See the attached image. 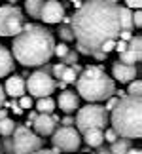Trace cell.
Returning a JSON list of instances; mask_svg holds the SVG:
<instances>
[{
	"instance_id": "cell-1",
	"label": "cell",
	"mask_w": 142,
	"mask_h": 154,
	"mask_svg": "<svg viewBox=\"0 0 142 154\" xmlns=\"http://www.w3.org/2000/svg\"><path fill=\"white\" fill-rule=\"evenodd\" d=\"M120 6L110 0H84V4L70 17V27L78 51L84 55H97L106 40H117L120 32Z\"/></svg>"
},
{
	"instance_id": "cell-2",
	"label": "cell",
	"mask_w": 142,
	"mask_h": 154,
	"mask_svg": "<svg viewBox=\"0 0 142 154\" xmlns=\"http://www.w3.org/2000/svg\"><path fill=\"white\" fill-rule=\"evenodd\" d=\"M55 36L49 29L25 23L19 34L13 36L11 55L23 67H40L53 57Z\"/></svg>"
},
{
	"instance_id": "cell-3",
	"label": "cell",
	"mask_w": 142,
	"mask_h": 154,
	"mask_svg": "<svg viewBox=\"0 0 142 154\" xmlns=\"http://www.w3.org/2000/svg\"><path fill=\"white\" fill-rule=\"evenodd\" d=\"M108 122L112 129L123 139H140L142 135V101L140 97L123 95L120 97L116 109L110 110Z\"/></svg>"
},
{
	"instance_id": "cell-4",
	"label": "cell",
	"mask_w": 142,
	"mask_h": 154,
	"mask_svg": "<svg viewBox=\"0 0 142 154\" xmlns=\"http://www.w3.org/2000/svg\"><path fill=\"white\" fill-rule=\"evenodd\" d=\"M116 91V82L106 74V70L97 65L81 69L76 78V93L78 97L85 99L87 103H100L106 101Z\"/></svg>"
},
{
	"instance_id": "cell-5",
	"label": "cell",
	"mask_w": 142,
	"mask_h": 154,
	"mask_svg": "<svg viewBox=\"0 0 142 154\" xmlns=\"http://www.w3.org/2000/svg\"><path fill=\"white\" fill-rule=\"evenodd\" d=\"M74 124L80 135L87 129H104L108 124V112L99 103H87L85 106H80L76 110Z\"/></svg>"
},
{
	"instance_id": "cell-6",
	"label": "cell",
	"mask_w": 142,
	"mask_h": 154,
	"mask_svg": "<svg viewBox=\"0 0 142 154\" xmlns=\"http://www.w3.org/2000/svg\"><path fill=\"white\" fill-rule=\"evenodd\" d=\"M11 141H13V154H32L44 149V139L23 124H15Z\"/></svg>"
},
{
	"instance_id": "cell-7",
	"label": "cell",
	"mask_w": 142,
	"mask_h": 154,
	"mask_svg": "<svg viewBox=\"0 0 142 154\" xmlns=\"http://www.w3.org/2000/svg\"><path fill=\"white\" fill-rule=\"evenodd\" d=\"M25 27V15H23L21 8L11 4L0 6V36H11L21 32Z\"/></svg>"
},
{
	"instance_id": "cell-8",
	"label": "cell",
	"mask_w": 142,
	"mask_h": 154,
	"mask_svg": "<svg viewBox=\"0 0 142 154\" xmlns=\"http://www.w3.org/2000/svg\"><path fill=\"white\" fill-rule=\"evenodd\" d=\"M51 145L59 152H78L81 146V135L74 126H59L51 133Z\"/></svg>"
},
{
	"instance_id": "cell-9",
	"label": "cell",
	"mask_w": 142,
	"mask_h": 154,
	"mask_svg": "<svg viewBox=\"0 0 142 154\" xmlns=\"http://www.w3.org/2000/svg\"><path fill=\"white\" fill-rule=\"evenodd\" d=\"M25 88L31 97H51V93L57 88V82L47 70H34L28 76V80H25Z\"/></svg>"
},
{
	"instance_id": "cell-10",
	"label": "cell",
	"mask_w": 142,
	"mask_h": 154,
	"mask_svg": "<svg viewBox=\"0 0 142 154\" xmlns=\"http://www.w3.org/2000/svg\"><path fill=\"white\" fill-rule=\"evenodd\" d=\"M63 17H64V6L59 0H44L38 19H42L47 25H59Z\"/></svg>"
},
{
	"instance_id": "cell-11",
	"label": "cell",
	"mask_w": 142,
	"mask_h": 154,
	"mask_svg": "<svg viewBox=\"0 0 142 154\" xmlns=\"http://www.w3.org/2000/svg\"><path fill=\"white\" fill-rule=\"evenodd\" d=\"M112 78H114V82H120V84H129L131 80L137 78V69H135V65H125L116 61L112 65Z\"/></svg>"
},
{
	"instance_id": "cell-12",
	"label": "cell",
	"mask_w": 142,
	"mask_h": 154,
	"mask_svg": "<svg viewBox=\"0 0 142 154\" xmlns=\"http://www.w3.org/2000/svg\"><path fill=\"white\" fill-rule=\"evenodd\" d=\"M55 105L64 114H74V112L80 109V97H78V93L64 90V91L59 93V99L55 101Z\"/></svg>"
},
{
	"instance_id": "cell-13",
	"label": "cell",
	"mask_w": 142,
	"mask_h": 154,
	"mask_svg": "<svg viewBox=\"0 0 142 154\" xmlns=\"http://www.w3.org/2000/svg\"><path fill=\"white\" fill-rule=\"evenodd\" d=\"M2 88H4V93L8 97H11V99H19L21 95H25V93H27L25 78H23V76H17V74L10 76Z\"/></svg>"
},
{
	"instance_id": "cell-14",
	"label": "cell",
	"mask_w": 142,
	"mask_h": 154,
	"mask_svg": "<svg viewBox=\"0 0 142 154\" xmlns=\"http://www.w3.org/2000/svg\"><path fill=\"white\" fill-rule=\"evenodd\" d=\"M31 128H34V133L40 135V137H47V135H51L55 131L57 124L51 120V114H36Z\"/></svg>"
},
{
	"instance_id": "cell-15",
	"label": "cell",
	"mask_w": 142,
	"mask_h": 154,
	"mask_svg": "<svg viewBox=\"0 0 142 154\" xmlns=\"http://www.w3.org/2000/svg\"><path fill=\"white\" fill-rule=\"evenodd\" d=\"M15 69V59L6 46H0V78L10 76Z\"/></svg>"
},
{
	"instance_id": "cell-16",
	"label": "cell",
	"mask_w": 142,
	"mask_h": 154,
	"mask_svg": "<svg viewBox=\"0 0 142 154\" xmlns=\"http://www.w3.org/2000/svg\"><path fill=\"white\" fill-rule=\"evenodd\" d=\"M81 135H84L81 139L85 141V145L89 146V149H97V146L104 145V135H102V129H87V131H84Z\"/></svg>"
},
{
	"instance_id": "cell-17",
	"label": "cell",
	"mask_w": 142,
	"mask_h": 154,
	"mask_svg": "<svg viewBox=\"0 0 142 154\" xmlns=\"http://www.w3.org/2000/svg\"><path fill=\"white\" fill-rule=\"evenodd\" d=\"M120 15V31H133V10H129L127 6H120L117 10Z\"/></svg>"
},
{
	"instance_id": "cell-18",
	"label": "cell",
	"mask_w": 142,
	"mask_h": 154,
	"mask_svg": "<svg viewBox=\"0 0 142 154\" xmlns=\"http://www.w3.org/2000/svg\"><path fill=\"white\" fill-rule=\"evenodd\" d=\"M131 149H133L131 139H123V137H117L114 143L110 145V152L112 154H129Z\"/></svg>"
},
{
	"instance_id": "cell-19",
	"label": "cell",
	"mask_w": 142,
	"mask_h": 154,
	"mask_svg": "<svg viewBox=\"0 0 142 154\" xmlns=\"http://www.w3.org/2000/svg\"><path fill=\"white\" fill-rule=\"evenodd\" d=\"M55 106L57 105L51 97H40L34 105V109H36L38 114H51V112H55Z\"/></svg>"
},
{
	"instance_id": "cell-20",
	"label": "cell",
	"mask_w": 142,
	"mask_h": 154,
	"mask_svg": "<svg viewBox=\"0 0 142 154\" xmlns=\"http://www.w3.org/2000/svg\"><path fill=\"white\" fill-rule=\"evenodd\" d=\"M42 4H44V0H25V11L32 17V19H38Z\"/></svg>"
},
{
	"instance_id": "cell-21",
	"label": "cell",
	"mask_w": 142,
	"mask_h": 154,
	"mask_svg": "<svg viewBox=\"0 0 142 154\" xmlns=\"http://www.w3.org/2000/svg\"><path fill=\"white\" fill-rule=\"evenodd\" d=\"M13 129H15V122L11 120V118H4V120H0V135L2 137H10L11 133H13Z\"/></svg>"
},
{
	"instance_id": "cell-22",
	"label": "cell",
	"mask_w": 142,
	"mask_h": 154,
	"mask_svg": "<svg viewBox=\"0 0 142 154\" xmlns=\"http://www.w3.org/2000/svg\"><path fill=\"white\" fill-rule=\"evenodd\" d=\"M127 48L131 50L138 59H142V38L140 36H131V40L127 42Z\"/></svg>"
},
{
	"instance_id": "cell-23",
	"label": "cell",
	"mask_w": 142,
	"mask_h": 154,
	"mask_svg": "<svg viewBox=\"0 0 142 154\" xmlns=\"http://www.w3.org/2000/svg\"><path fill=\"white\" fill-rule=\"evenodd\" d=\"M127 95H133V97H140V93H142V82L138 80V78H135V80H131L127 84Z\"/></svg>"
},
{
	"instance_id": "cell-24",
	"label": "cell",
	"mask_w": 142,
	"mask_h": 154,
	"mask_svg": "<svg viewBox=\"0 0 142 154\" xmlns=\"http://www.w3.org/2000/svg\"><path fill=\"white\" fill-rule=\"evenodd\" d=\"M59 38L63 42H72L74 40V32H72V27L70 25H59Z\"/></svg>"
},
{
	"instance_id": "cell-25",
	"label": "cell",
	"mask_w": 142,
	"mask_h": 154,
	"mask_svg": "<svg viewBox=\"0 0 142 154\" xmlns=\"http://www.w3.org/2000/svg\"><path fill=\"white\" fill-rule=\"evenodd\" d=\"M76 78H78V72H76L72 67H64V70H63V74H61L59 80L64 82V84H74Z\"/></svg>"
},
{
	"instance_id": "cell-26",
	"label": "cell",
	"mask_w": 142,
	"mask_h": 154,
	"mask_svg": "<svg viewBox=\"0 0 142 154\" xmlns=\"http://www.w3.org/2000/svg\"><path fill=\"white\" fill-rule=\"evenodd\" d=\"M140 61V59L137 57V55H135V53L131 51V50H125V51H121L120 53V63H125V65H133V63H138Z\"/></svg>"
},
{
	"instance_id": "cell-27",
	"label": "cell",
	"mask_w": 142,
	"mask_h": 154,
	"mask_svg": "<svg viewBox=\"0 0 142 154\" xmlns=\"http://www.w3.org/2000/svg\"><path fill=\"white\" fill-rule=\"evenodd\" d=\"M70 51V48H68V44L67 42H55V46H53V55H57V57H64V55H67V53Z\"/></svg>"
},
{
	"instance_id": "cell-28",
	"label": "cell",
	"mask_w": 142,
	"mask_h": 154,
	"mask_svg": "<svg viewBox=\"0 0 142 154\" xmlns=\"http://www.w3.org/2000/svg\"><path fill=\"white\" fill-rule=\"evenodd\" d=\"M17 105H19L23 110H31L34 103H32V97H31V95H27V93H25V95H21L19 99H17Z\"/></svg>"
},
{
	"instance_id": "cell-29",
	"label": "cell",
	"mask_w": 142,
	"mask_h": 154,
	"mask_svg": "<svg viewBox=\"0 0 142 154\" xmlns=\"http://www.w3.org/2000/svg\"><path fill=\"white\" fill-rule=\"evenodd\" d=\"M0 146H2V154H13V141H11V135L10 137H4L0 141Z\"/></svg>"
},
{
	"instance_id": "cell-30",
	"label": "cell",
	"mask_w": 142,
	"mask_h": 154,
	"mask_svg": "<svg viewBox=\"0 0 142 154\" xmlns=\"http://www.w3.org/2000/svg\"><path fill=\"white\" fill-rule=\"evenodd\" d=\"M61 63H63V65H67V67H68V65H74V63H78V51L70 50V51L67 53V55H64V57L61 59Z\"/></svg>"
},
{
	"instance_id": "cell-31",
	"label": "cell",
	"mask_w": 142,
	"mask_h": 154,
	"mask_svg": "<svg viewBox=\"0 0 142 154\" xmlns=\"http://www.w3.org/2000/svg\"><path fill=\"white\" fill-rule=\"evenodd\" d=\"M117 101H120V97H117L116 93H114V95H110V97L104 101V110H106V112L114 110V109H116V105H117Z\"/></svg>"
},
{
	"instance_id": "cell-32",
	"label": "cell",
	"mask_w": 142,
	"mask_h": 154,
	"mask_svg": "<svg viewBox=\"0 0 142 154\" xmlns=\"http://www.w3.org/2000/svg\"><path fill=\"white\" fill-rule=\"evenodd\" d=\"M102 135H104V143H114V141L117 139V137H120V135H117L116 131H114V129H112V128H108V129H102Z\"/></svg>"
},
{
	"instance_id": "cell-33",
	"label": "cell",
	"mask_w": 142,
	"mask_h": 154,
	"mask_svg": "<svg viewBox=\"0 0 142 154\" xmlns=\"http://www.w3.org/2000/svg\"><path fill=\"white\" fill-rule=\"evenodd\" d=\"M4 106H10V110L13 112L15 116H21L23 112H25V110H23L19 105H17V99H13V101H11V103H4Z\"/></svg>"
},
{
	"instance_id": "cell-34",
	"label": "cell",
	"mask_w": 142,
	"mask_h": 154,
	"mask_svg": "<svg viewBox=\"0 0 142 154\" xmlns=\"http://www.w3.org/2000/svg\"><path fill=\"white\" fill-rule=\"evenodd\" d=\"M64 67H67V65H63V63L53 65V67H51V76H53V78H61V74H63Z\"/></svg>"
},
{
	"instance_id": "cell-35",
	"label": "cell",
	"mask_w": 142,
	"mask_h": 154,
	"mask_svg": "<svg viewBox=\"0 0 142 154\" xmlns=\"http://www.w3.org/2000/svg\"><path fill=\"white\" fill-rule=\"evenodd\" d=\"M133 27H137V29L142 27V11H140V8L133 11Z\"/></svg>"
},
{
	"instance_id": "cell-36",
	"label": "cell",
	"mask_w": 142,
	"mask_h": 154,
	"mask_svg": "<svg viewBox=\"0 0 142 154\" xmlns=\"http://www.w3.org/2000/svg\"><path fill=\"white\" fill-rule=\"evenodd\" d=\"M61 126H74V114H64L63 120H59Z\"/></svg>"
},
{
	"instance_id": "cell-37",
	"label": "cell",
	"mask_w": 142,
	"mask_h": 154,
	"mask_svg": "<svg viewBox=\"0 0 142 154\" xmlns=\"http://www.w3.org/2000/svg\"><path fill=\"white\" fill-rule=\"evenodd\" d=\"M125 6L129 10H138L142 6V0H125Z\"/></svg>"
},
{
	"instance_id": "cell-38",
	"label": "cell",
	"mask_w": 142,
	"mask_h": 154,
	"mask_svg": "<svg viewBox=\"0 0 142 154\" xmlns=\"http://www.w3.org/2000/svg\"><path fill=\"white\" fill-rule=\"evenodd\" d=\"M114 50H116L117 53L125 51V50H127V42H123V40H116V46H114Z\"/></svg>"
},
{
	"instance_id": "cell-39",
	"label": "cell",
	"mask_w": 142,
	"mask_h": 154,
	"mask_svg": "<svg viewBox=\"0 0 142 154\" xmlns=\"http://www.w3.org/2000/svg\"><path fill=\"white\" fill-rule=\"evenodd\" d=\"M32 154H61V152H59V150H55V149H40V150L32 152Z\"/></svg>"
},
{
	"instance_id": "cell-40",
	"label": "cell",
	"mask_w": 142,
	"mask_h": 154,
	"mask_svg": "<svg viewBox=\"0 0 142 154\" xmlns=\"http://www.w3.org/2000/svg\"><path fill=\"white\" fill-rule=\"evenodd\" d=\"M97 154H112L110 152V146H104V145L97 146Z\"/></svg>"
},
{
	"instance_id": "cell-41",
	"label": "cell",
	"mask_w": 142,
	"mask_h": 154,
	"mask_svg": "<svg viewBox=\"0 0 142 154\" xmlns=\"http://www.w3.org/2000/svg\"><path fill=\"white\" fill-rule=\"evenodd\" d=\"M4 103H6V93H4L2 84H0V106H4Z\"/></svg>"
},
{
	"instance_id": "cell-42",
	"label": "cell",
	"mask_w": 142,
	"mask_h": 154,
	"mask_svg": "<svg viewBox=\"0 0 142 154\" xmlns=\"http://www.w3.org/2000/svg\"><path fill=\"white\" fill-rule=\"evenodd\" d=\"M8 116H10L8 109H4V106H0V120H4V118H8Z\"/></svg>"
},
{
	"instance_id": "cell-43",
	"label": "cell",
	"mask_w": 142,
	"mask_h": 154,
	"mask_svg": "<svg viewBox=\"0 0 142 154\" xmlns=\"http://www.w3.org/2000/svg\"><path fill=\"white\" fill-rule=\"evenodd\" d=\"M70 2H72V6H74V8H76V10H78V8H80V6H81V4H84V0H70Z\"/></svg>"
},
{
	"instance_id": "cell-44",
	"label": "cell",
	"mask_w": 142,
	"mask_h": 154,
	"mask_svg": "<svg viewBox=\"0 0 142 154\" xmlns=\"http://www.w3.org/2000/svg\"><path fill=\"white\" fill-rule=\"evenodd\" d=\"M129 154H142V150L140 149H131V150H129Z\"/></svg>"
},
{
	"instance_id": "cell-45",
	"label": "cell",
	"mask_w": 142,
	"mask_h": 154,
	"mask_svg": "<svg viewBox=\"0 0 142 154\" xmlns=\"http://www.w3.org/2000/svg\"><path fill=\"white\" fill-rule=\"evenodd\" d=\"M6 2H8V4H11V6H15V2H17V0H6Z\"/></svg>"
},
{
	"instance_id": "cell-46",
	"label": "cell",
	"mask_w": 142,
	"mask_h": 154,
	"mask_svg": "<svg viewBox=\"0 0 142 154\" xmlns=\"http://www.w3.org/2000/svg\"><path fill=\"white\" fill-rule=\"evenodd\" d=\"M0 154H2V146H0Z\"/></svg>"
}]
</instances>
